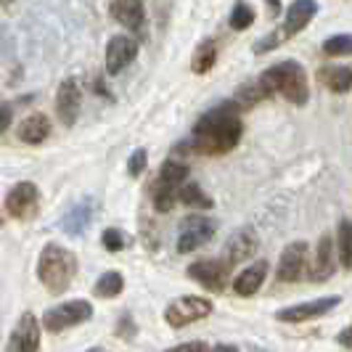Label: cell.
Returning a JSON list of instances; mask_svg holds the SVG:
<instances>
[{
  "mask_svg": "<svg viewBox=\"0 0 352 352\" xmlns=\"http://www.w3.org/2000/svg\"><path fill=\"white\" fill-rule=\"evenodd\" d=\"M336 342H339L342 347H350V350H352V326H350V329H344L342 334L336 336Z\"/></svg>",
  "mask_w": 352,
  "mask_h": 352,
  "instance_id": "d590c367",
  "label": "cell"
},
{
  "mask_svg": "<svg viewBox=\"0 0 352 352\" xmlns=\"http://www.w3.org/2000/svg\"><path fill=\"white\" fill-rule=\"evenodd\" d=\"M93 210H96L93 199L77 201V204L61 217V228H64V233H69V236H82V233L90 228V223H93Z\"/></svg>",
  "mask_w": 352,
  "mask_h": 352,
  "instance_id": "ffe728a7",
  "label": "cell"
},
{
  "mask_svg": "<svg viewBox=\"0 0 352 352\" xmlns=\"http://www.w3.org/2000/svg\"><path fill=\"white\" fill-rule=\"evenodd\" d=\"M146 164H148V151L146 148H135L130 159H127V173L133 177H141L146 173Z\"/></svg>",
  "mask_w": 352,
  "mask_h": 352,
  "instance_id": "1f68e13d",
  "label": "cell"
},
{
  "mask_svg": "<svg viewBox=\"0 0 352 352\" xmlns=\"http://www.w3.org/2000/svg\"><path fill=\"white\" fill-rule=\"evenodd\" d=\"M180 201L188 204V207H194V210H212V204H214L196 183H183L180 186Z\"/></svg>",
  "mask_w": 352,
  "mask_h": 352,
  "instance_id": "4316f807",
  "label": "cell"
},
{
  "mask_svg": "<svg viewBox=\"0 0 352 352\" xmlns=\"http://www.w3.org/2000/svg\"><path fill=\"white\" fill-rule=\"evenodd\" d=\"M188 276L201 283L204 289L220 294V292H226L230 281V265L223 257L220 260H196L194 265H188Z\"/></svg>",
  "mask_w": 352,
  "mask_h": 352,
  "instance_id": "ba28073f",
  "label": "cell"
},
{
  "mask_svg": "<svg viewBox=\"0 0 352 352\" xmlns=\"http://www.w3.org/2000/svg\"><path fill=\"white\" fill-rule=\"evenodd\" d=\"M267 260H257V263H252L249 267H244L236 278H233V292L239 294V297H252V294H257L260 292V286L265 283V276H267Z\"/></svg>",
  "mask_w": 352,
  "mask_h": 352,
  "instance_id": "ac0fdd59",
  "label": "cell"
},
{
  "mask_svg": "<svg viewBox=\"0 0 352 352\" xmlns=\"http://www.w3.org/2000/svg\"><path fill=\"white\" fill-rule=\"evenodd\" d=\"M138 56V40L130 35H114L106 45V72L120 74Z\"/></svg>",
  "mask_w": 352,
  "mask_h": 352,
  "instance_id": "4fadbf2b",
  "label": "cell"
},
{
  "mask_svg": "<svg viewBox=\"0 0 352 352\" xmlns=\"http://www.w3.org/2000/svg\"><path fill=\"white\" fill-rule=\"evenodd\" d=\"M336 249H339V263L344 267H352V223L342 220L336 230Z\"/></svg>",
  "mask_w": 352,
  "mask_h": 352,
  "instance_id": "484cf974",
  "label": "cell"
},
{
  "mask_svg": "<svg viewBox=\"0 0 352 352\" xmlns=\"http://www.w3.org/2000/svg\"><path fill=\"white\" fill-rule=\"evenodd\" d=\"M77 276V254L61 244H45L37 260V278L51 292L64 294Z\"/></svg>",
  "mask_w": 352,
  "mask_h": 352,
  "instance_id": "7a4b0ae2",
  "label": "cell"
},
{
  "mask_svg": "<svg viewBox=\"0 0 352 352\" xmlns=\"http://www.w3.org/2000/svg\"><path fill=\"white\" fill-rule=\"evenodd\" d=\"M16 135L21 143H27V146H40V143L45 141L48 135H51V120L45 117V114H30V117H24L16 127Z\"/></svg>",
  "mask_w": 352,
  "mask_h": 352,
  "instance_id": "d6986e66",
  "label": "cell"
},
{
  "mask_svg": "<svg viewBox=\"0 0 352 352\" xmlns=\"http://www.w3.org/2000/svg\"><path fill=\"white\" fill-rule=\"evenodd\" d=\"M109 14L117 24H122L130 32H143V21H146V11H143V0H111Z\"/></svg>",
  "mask_w": 352,
  "mask_h": 352,
  "instance_id": "2e32d148",
  "label": "cell"
},
{
  "mask_svg": "<svg viewBox=\"0 0 352 352\" xmlns=\"http://www.w3.org/2000/svg\"><path fill=\"white\" fill-rule=\"evenodd\" d=\"M88 352H104V350H98V347H93V350H88Z\"/></svg>",
  "mask_w": 352,
  "mask_h": 352,
  "instance_id": "f35d334b",
  "label": "cell"
},
{
  "mask_svg": "<svg viewBox=\"0 0 352 352\" xmlns=\"http://www.w3.org/2000/svg\"><path fill=\"white\" fill-rule=\"evenodd\" d=\"M180 199V186H173V183H164V180H157L154 191H151V201H154V210L157 212H170L175 207V201Z\"/></svg>",
  "mask_w": 352,
  "mask_h": 352,
  "instance_id": "7402d4cb",
  "label": "cell"
},
{
  "mask_svg": "<svg viewBox=\"0 0 352 352\" xmlns=\"http://www.w3.org/2000/svg\"><path fill=\"white\" fill-rule=\"evenodd\" d=\"M307 265H310V260H307V241H292V244L281 252L276 278L283 283L300 281Z\"/></svg>",
  "mask_w": 352,
  "mask_h": 352,
  "instance_id": "8fae6325",
  "label": "cell"
},
{
  "mask_svg": "<svg viewBox=\"0 0 352 352\" xmlns=\"http://www.w3.org/2000/svg\"><path fill=\"white\" fill-rule=\"evenodd\" d=\"M212 352H239V350H236L233 344H217V347H214Z\"/></svg>",
  "mask_w": 352,
  "mask_h": 352,
  "instance_id": "74e56055",
  "label": "cell"
},
{
  "mask_svg": "<svg viewBox=\"0 0 352 352\" xmlns=\"http://www.w3.org/2000/svg\"><path fill=\"white\" fill-rule=\"evenodd\" d=\"M257 249H260V236H257V230L254 228H239L228 239V244L223 247V260L233 267V265L252 260Z\"/></svg>",
  "mask_w": 352,
  "mask_h": 352,
  "instance_id": "7c38bea8",
  "label": "cell"
},
{
  "mask_svg": "<svg viewBox=\"0 0 352 352\" xmlns=\"http://www.w3.org/2000/svg\"><path fill=\"white\" fill-rule=\"evenodd\" d=\"M214 233H217V223H214L212 217H204V214H188V217H183V223H180L177 252H180V254L196 252L199 247H204Z\"/></svg>",
  "mask_w": 352,
  "mask_h": 352,
  "instance_id": "5b68a950",
  "label": "cell"
},
{
  "mask_svg": "<svg viewBox=\"0 0 352 352\" xmlns=\"http://www.w3.org/2000/svg\"><path fill=\"white\" fill-rule=\"evenodd\" d=\"M320 82L326 85V88L331 90V93H347L352 90V69L350 67H326V69H320Z\"/></svg>",
  "mask_w": 352,
  "mask_h": 352,
  "instance_id": "44dd1931",
  "label": "cell"
},
{
  "mask_svg": "<svg viewBox=\"0 0 352 352\" xmlns=\"http://www.w3.org/2000/svg\"><path fill=\"white\" fill-rule=\"evenodd\" d=\"M252 21H254V11H252V6H247L244 0H239V3L233 6V11H230V27H233L236 32H241V30L252 27Z\"/></svg>",
  "mask_w": 352,
  "mask_h": 352,
  "instance_id": "4dcf8cb0",
  "label": "cell"
},
{
  "mask_svg": "<svg viewBox=\"0 0 352 352\" xmlns=\"http://www.w3.org/2000/svg\"><path fill=\"white\" fill-rule=\"evenodd\" d=\"M167 352H212L210 350V344H204V342H186V344H177V347H173V350H167Z\"/></svg>",
  "mask_w": 352,
  "mask_h": 352,
  "instance_id": "836d02e7",
  "label": "cell"
},
{
  "mask_svg": "<svg viewBox=\"0 0 352 352\" xmlns=\"http://www.w3.org/2000/svg\"><path fill=\"white\" fill-rule=\"evenodd\" d=\"M210 313H212V302L207 300V297L188 294V297H177V300L164 310V320H167V326H173V329H183V326H188V323L204 320Z\"/></svg>",
  "mask_w": 352,
  "mask_h": 352,
  "instance_id": "8992f818",
  "label": "cell"
},
{
  "mask_svg": "<svg viewBox=\"0 0 352 352\" xmlns=\"http://www.w3.org/2000/svg\"><path fill=\"white\" fill-rule=\"evenodd\" d=\"M339 302H342L339 294H336V297H318V300L283 307V310L276 313V318L283 320V323H307V320H316V318H323L326 313H331Z\"/></svg>",
  "mask_w": 352,
  "mask_h": 352,
  "instance_id": "9c48e42d",
  "label": "cell"
},
{
  "mask_svg": "<svg viewBox=\"0 0 352 352\" xmlns=\"http://www.w3.org/2000/svg\"><path fill=\"white\" fill-rule=\"evenodd\" d=\"M239 109L241 106L236 101L210 109L194 124V135H191V141L186 143L188 151L204 154V157H223V154H228L230 148H236L239 141H241V133H244Z\"/></svg>",
  "mask_w": 352,
  "mask_h": 352,
  "instance_id": "6da1fadb",
  "label": "cell"
},
{
  "mask_svg": "<svg viewBox=\"0 0 352 352\" xmlns=\"http://www.w3.org/2000/svg\"><path fill=\"white\" fill-rule=\"evenodd\" d=\"M93 318V305L88 300H69V302H61L58 307H51L45 316H43V326L58 334L64 329H72V326H80Z\"/></svg>",
  "mask_w": 352,
  "mask_h": 352,
  "instance_id": "277c9868",
  "label": "cell"
},
{
  "mask_svg": "<svg viewBox=\"0 0 352 352\" xmlns=\"http://www.w3.org/2000/svg\"><path fill=\"white\" fill-rule=\"evenodd\" d=\"M316 11H318L316 0H294L289 6V11H286V21H283V32H281L283 40L300 35L302 30L310 24V19L316 16Z\"/></svg>",
  "mask_w": 352,
  "mask_h": 352,
  "instance_id": "e0dca14e",
  "label": "cell"
},
{
  "mask_svg": "<svg viewBox=\"0 0 352 352\" xmlns=\"http://www.w3.org/2000/svg\"><path fill=\"white\" fill-rule=\"evenodd\" d=\"M11 127V104H3V133Z\"/></svg>",
  "mask_w": 352,
  "mask_h": 352,
  "instance_id": "8d00e7d4",
  "label": "cell"
},
{
  "mask_svg": "<svg viewBox=\"0 0 352 352\" xmlns=\"http://www.w3.org/2000/svg\"><path fill=\"white\" fill-rule=\"evenodd\" d=\"M260 82L270 93H281L289 104L305 106L310 98V85H307V74L297 61H278L273 67L260 74Z\"/></svg>",
  "mask_w": 352,
  "mask_h": 352,
  "instance_id": "3957f363",
  "label": "cell"
},
{
  "mask_svg": "<svg viewBox=\"0 0 352 352\" xmlns=\"http://www.w3.org/2000/svg\"><path fill=\"white\" fill-rule=\"evenodd\" d=\"M80 106H82V90L77 85V80H64L56 90V114L64 127H72L80 117Z\"/></svg>",
  "mask_w": 352,
  "mask_h": 352,
  "instance_id": "5bb4252c",
  "label": "cell"
},
{
  "mask_svg": "<svg viewBox=\"0 0 352 352\" xmlns=\"http://www.w3.org/2000/svg\"><path fill=\"white\" fill-rule=\"evenodd\" d=\"M336 270V252H334V239L331 233H323L318 239V247L313 252V260L307 265V278L313 283L329 281Z\"/></svg>",
  "mask_w": 352,
  "mask_h": 352,
  "instance_id": "30bf717a",
  "label": "cell"
},
{
  "mask_svg": "<svg viewBox=\"0 0 352 352\" xmlns=\"http://www.w3.org/2000/svg\"><path fill=\"white\" fill-rule=\"evenodd\" d=\"M214 61H217V48L212 40H204L191 58V69H194V74H207L214 67Z\"/></svg>",
  "mask_w": 352,
  "mask_h": 352,
  "instance_id": "cb8c5ba5",
  "label": "cell"
},
{
  "mask_svg": "<svg viewBox=\"0 0 352 352\" xmlns=\"http://www.w3.org/2000/svg\"><path fill=\"white\" fill-rule=\"evenodd\" d=\"M270 96H273V93H270V90L265 88L263 82L257 80L254 85H241V88H239V93H236V98H233V101H236V104L241 106V109H249V106H257L260 101H265V98H270Z\"/></svg>",
  "mask_w": 352,
  "mask_h": 352,
  "instance_id": "d4e9b609",
  "label": "cell"
},
{
  "mask_svg": "<svg viewBox=\"0 0 352 352\" xmlns=\"http://www.w3.org/2000/svg\"><path fill=\"white\" fill-rule=\"evenodd\" d=\"M323 53L329 58L336 56H352V35H334L329 40H323Z\"/></svg>",
  "mask_w": 352,
  "mask_h": 352,
  "instance_id": "f546056e",
  "label": "cell"
},
{
  "mask_svg": "<svg viewBox=\"0 0 352 352\" xmlns=\"http://www.w3.org/2000/svg\"><path fill=\"white\" fill-rule=\"evenodd\" d=\"M188 177V167L183 162H175V159H167L162 167H159V180L164 183H173V186H183Z\"/></svg>",
  "mask_w": 352,
  "mask_h": 352,
  "instance_id": "83f0119b",
  "label": "cell"
},
{
  "mask_svg": "<svg viewBox=\"0 0 352 352\" xmlns=\"http://www.w3.org/2000/svg\"><path fill=\"white\" fill-rule=\"evenodd\" d=\"M124 289V278L117 273V270H109L104 273L98 281H96V297H104V300H111V297H120Z\"/></svg>",
  "mask_w": 352,
  "mask_h": 352,
  "instance_id": "603a6c76",
  "label": "cell"
},
{
  "mask_svg": "<svg viewBox=\"0 0 352 352\" xmlns=\"http://www.w3.org/2000/svg\"><path fill=\"white\" fill-rule=\"evenodd\" d=\"M6 352H40V323L32 313H24L19 318Z\"/></svg>",
  "mask_w": 352,
  "mask_h": 352,
  "instance_id": "9a60e30c",
  "label": "cell"
},
{
  "mask_svg": "<svg viewBox=\"0 0 352 352\" xmlns=\"http://www.w3.org/2000/svg\"><path fill=\"white\" fill-rule=\"evenodd\" d=\"M8 3H11V0H3V6H8Z\"/></svg>",
  "mask_w": 352,
  "mask_h": 352,
  "instance_id": "ab89813d",
  "label": "cell"
},
{
  "mask_svg": "<svg viewBox=\"0 0 352 352\" xmlns=\"http://www.w3.org/2000/svg\"><path fill=\"white\" fill-rule=\"evenodd\" d=\"M283 35H278V32H273V35H265L257 45H254V53H265V51H270V48H276L278 45V40H281Z\"/></svg>",
  "mask_w": 352,
  "mask_h": 352,
  "instance_id": "e575fe53",
  "label": "cell"
},
{
  "mask_svg": "<svg viewBox=\"0 0 352 352\" xmlns=\"http://www.w3.org/2000/svg\"><path fill=\"white\" fill-rule=\"evenodd\" d=\"M135 331H138V329H135V320H133V316H130V313H124V316L120 318V323H117V336L130 342V339L135 336Z\"/></svg>",
  "mask_w": 352,
  "mask_h": 352,
  "instance_id": "d6a6232c",
  "label": "cell"
},
{
  "mask_svg": "<svg viewBox=\"0 0 352 352\" xmlns=\"http://www.w3.org/2000/svg\"><path fill=\"white\" fill-rule=\"evenodd\" d=\"M101 244H104L106 252H122V249H127L133 244V239L120 228H106L101 233Z\"/></svg>",
  "mask_w": 352,
  "mask_h": 352,
  "instance_id": "f1b7e54d",
  "label": "cell"
},
{
  "mask_svg": "<svg viewBox=\"0 0 352 352\" xmlns=\"http://www.w3.org/2000/svg\"><path fill=\"white\" fill-rule=\"evenodd\" d=\"M6 212L16 220H35L37 212H40V191H37L35 183L30 180H21L16 183L8 194H6Z\"/></svg>",
  "mask_w": 352,
  "mask_h": 352,
  "instance_id": "52a82bcc",
  "label": "cell"
}]
</instances>
